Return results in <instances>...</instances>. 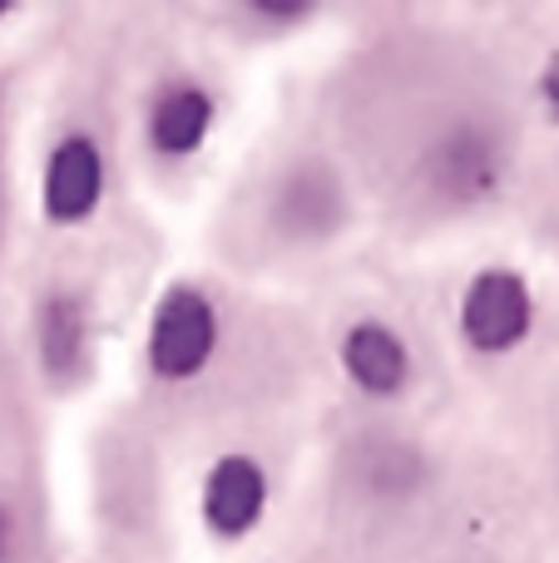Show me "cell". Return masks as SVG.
Returning <instances> with one entry per match:
<instances>
[{
    "label": "cell",
    "mask_w": 559,
    "mask_h": 563,
    "mask_svg": "<svg viewBox=\"0 0 559 563\" xmlns=\"http://www.w3.org/2000/svg\"><path fill=\"white\" fill-rule=\"evenodd\" d=\"M213 341H218V321L204 291L194 287L164 291V301L154 311V331H149V361H154L158 376L184 380L194 371H204L208 356H213Z\"/></svg>",
    "instance_id": "6da1fadb"
},
{
    "label": "cell",
    "mask_w": 559,
    "mask_h": 563,
    "mask_svg": "<svg viewBox=\"0 0 559 563\" xmlns=\"http://www.w3.org/2000/svg\"><path fill=\"white\" fill-rule=\"evenodd\" d=\"M535 317L530 287L515 273H481L461 301V331L481 351H511L525 341Z\"/></svg>",
    "instance_id": "7a4b0ae2"
},
{
    "label": "cell",
    "mask_w": 559,
    "mask_h": 563,
    "mask_svg": "<svg viewBox=\"0 0 559 563\" xmlns=\"http://www.w3.org/2000/svg\"><path fill=\"white\" fill-rule=\"evenodd\" d=\"M99 194H105V164L89 139H65L50 154L45 168V213L55 223H79L95 213Z\"/></svg>",
    "instance_id": "3957f363"
},
{
    "label": "cell",
    "mask_w": 559,
    "mask_h": 563,
    "mask_svg": "<svg viewBox=\"0 0 559 563\" xmlns=\"http://www.w3.org/2000/svg\"><path fill=\"white\" fill-rule=\"evenodd\" d=\"M263 499H267L263 470H257L248 455H223L204 485V515L218 534H243V529L257 525Z\"/></svg>",
    "instance_id": "277c9868"
},
{
    "label": "cell",
    "mask_w": 559,
    "mask_h": 563,
    "mask_svg": "<svg viewBox=\"0 0 559 563\" xmlns=\"http://www.w3.org/2000/svg\"><path fill=\"white\" fill-rule=\"evenodd\" d=\"M342 361H347V376H352L362 390H372V396H392V390L406 386L402 336L386 331V327H376V321H362V327L347 331Z\"/></svg>",
    "instance_id": "5b68a950"
},
{
    "label": "cell",
    "mask_w": 559,
    "mask_h": 563,
    "mask_svg": "<svg viewBox=\"0 0 559 563\" xmlns=\"http://www.w3.org/2000/svg\"><path fill=\"white\" fill-rule=\"evenodd\" d=\"M208 119H213V104L198 89H174L154 104V119H149V134H154V148L164 154H188V148L204 144Z\"/></svg>",
    "instance_id": "8992f818"
},
{
    "label": "cell",
    "mask_w": 559,
    "mask_h": 563,
    "mask_svg": "<svg viewBox=\"0 0 559 563\" xmlns=\"http://www.w3.org/2000/svg\"><path fill=\"white\" fill-rule=\"evenodd\" d=\"M6 549H10V519H6V509H0V559H6Z\"/></svg>",
    "instance_id": "52a82bcc"
},
{
    "label": "cell",
    "mask_w": 559,
    "mask_h": 563,
    "mask_svg": "<svg viewBox=\"0 0 559 563\" xmlns=\"http://www.w3.org/2000/svg\"><path fill=\"white\" fill-rule=\"evenodd\" d=\"M0 15H6V5H0Z\"/></svg>",
    "instance_id": "ba28073f"
}]
</instances>
